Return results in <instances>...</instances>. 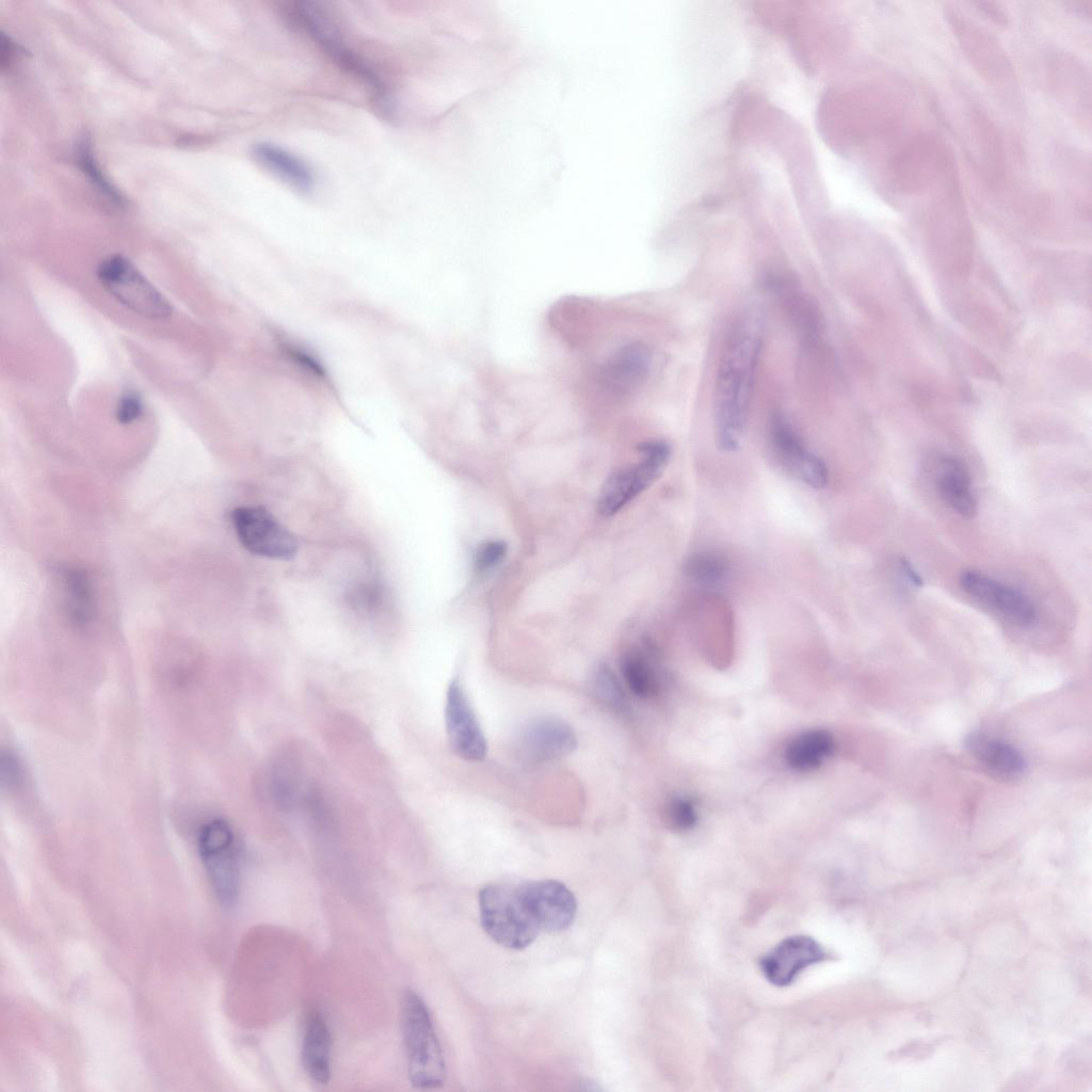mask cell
Instances as JSON below:
<instances>
[{
	"instance_id": "6da1fadb",
	"label": "cell",
	"mask_w": 1092,
	"mask_h": 1092,
	"mask_svg": "<svg viewBox=\"0 0 1092 1092\" xmlns=\"http://www.w3.org/2000/svg\"><path fill=\"white\" fill-rule=\"evenodd\" d=\"M761 332L756 316L741 319L729 336L719 364L713 418L717 445L723 451L736 450L744 431L762 347Z\"/></svg>"
},
{
	"instance_id": "7a4b0ae2",
	"label": "cell",
	"mask_w": 1092,
	"mask_h": 1092,
	"mask_svg": "<svg viewBox=\"0 0 1092 1092\" xmlns=\"http://www.w3.org/2000/svg\"><path fill=\"white\" fill-rule=\"evenodd\" d=\"M401 1030L411 1083L423 1090L441 1087L447 1075L444 1054L429 1009L415 991L402 997Z\"/></svg>"
},
{
	"instance_id": "3957f363",
	"label": "cell",
	"mask_w": 1092,
	"mask_h": 1092,
	"mask_svg": "<svg viewBox=\"0 0 1092 1092\" xmlns=\"http://www.w3.org/2000/svg\"><path fill=\"white\" fill-rule=\"evenodd\" d=\"M288 16L344 71L357 78L370 91L384 112H391L390 93L383 78L369 62L349 47L314 2H294Z\"/></svg>"
},
{
	"instance_id": "277c9868",
	"label": "cell",
	"mask_w": 1092,
	"mask_h": 1092,
	"mask_svg": "<svg viewBox=\"0 0 1092 1092\" xmlns=\"http://www.w3.org/2000/svg\"><path fill=\"white\" fill-rule=\"evenodd\" d=\"M951 154L935 134L922 132L906 140L892 156L888 177L900 193L911 195L943 182L952 172Z\"/></svg>"
},
{
	"instance_id": "5b68a950",
	"label": "cell",
	"mask_w": 1092,
	"mask_h": 1092,
	"mask_svg": "<svg viewBox=\"0 0 1092 1092\" xmlns=\"http://www.w3.org/2000/svg\"><path fill=\"white\" fill-rule=\"evenodd\" d=\"M481 925L497 944L514 950L530 946L541 932L517 886L488 884L479 893Z\"/></svg>"
},
{
	"instance_id": "8992f818",
	"label": "cell",
	"mask_w": 1092,
	"mask_h": 1092,
	"mask_svg": "<svg viewBox=\"0 0 1092 1092\" xmlns=\"http://www.w3.org/2000/svg\"><path fill=\"white\" fill-rule=\"evenodd\" d=\"M642 459L633 465L613 471L606 480L597 501L603 516H612L652 485L662 473L670 455V446L662 440H647L637 446Z\"/></svg>"
},
{
	"instance_id": "52a82bcc",
	"label": "cell",
	"mask_w": 1092,
	"mask_h": 1092,
	"mask_svg": "<svg viewBox=\"0 0 1092 1092\" xmlns=\"http://www.w3.org/2000/svg\"><path fill=\"white\" fill-rule=\"evenodd\" d=\"M198 851L218 900L232 905L239 895L240 868L229 823L221 818L207 821L199 831Z\"/></svg>"
},
{
	"instance_id": "ba28073f",
	"label": "cell",
	"mask_w": 1092,
	"mask_h": 1092,
	"mask_svg": "<svg viewBox=\"0 0 1092 1092\" xmlns=\"http://www.w3.org/2000/svg\"><path fill=\"white\" fill-rule=\"evenodd\" d=\"M947 18L962 51L980 76L997 89H1013L1014 69L997 38L953 7L947 10Z\"/></svg>"
},
{
	"instance_id": "9c48e42d",
	"label": "cell",
	"mask_w": 1092,
	"mask_h": 1092,
	"mask_svg": "<svg viewBox=\"0 0 1092 1092\" xmlns=\"http://www.w3.org/2000/svg\"><path fill=\"white\" fill-rule=\"evenodd\" d=\"M101 286L117 302L148 319H164L172 312L166 299L124 256L105 258L97 268Z\"/></svg>"
},
{
	"instance_id": "30bf717a",
	"label": "cell",
	"mask_w": 1092,
	"mask_h": 1092,
	"mask_svg": "<svg viewBox=\"0 0 1092 1092\" xmlns=\"http://www.w3.org/2000/svg\"><path fill=\"white\" fill-rule=\"evenodd\" d=\"M231 520L238 540L250 552L276 560L294 557L296 539L264 508H237Z\"/></svg>"
},
{
	"instance_id": "8fae6325",
	"label": "cell",
	"mask_w": 1092,
	"mask_h": 1092,
	"mask_svg": "<svg viewBox=\"0 0 1092 1092\" xmlns=\"http://www.w3.org/2000/svg\"><path fill=\"white\" fill-rule=\"evenodd\" d=\"M517 889L540 931L558 933L573 924L577 902L563 883L556 880L531 881L517 885Z\"/></svg>"
},
{
	"instance_id": "7c38bea8",
	"label": "cell",
	"mask_w": 1092,
	"mask_h": 1092,
	"mask_svg": "<svg viewBox=\"0 0 1092 1092\" xmlns=\"http://www.w3.org/2000/svg\"><path fill=\"white\" fill-rule=\"evenodd\" d=\"M445 725L449 744L457 756L470 761L485 757V736L457 678L452 679L447 689Z\"/></svg>"
},
{
	"instance_id": "4fadbf2b",
	"label": "cell",
	"mask_w": 1092,
	"mask_h": 1092,
	"mask_svg": "<svg viewBox=\"0 0 1092 1092\" xmlns=\"http://www.w3.org/2000/svg\"><path fill=\"white\" fill-rule=\"evenodd\" d=\"M772 450L781 465L794 478L814 488H821L828 482L824 462L809 451L789 421L775 415L770 427Z\"/></svg>"
},
{
	"instance_id": "5bb4252c",
	"label": "cell",
	"mask_w": 1092,
	"mask_h": 1092,
	"mask_svg": "<svg viewBox=\"0 0 1092 1092\" xmlns=\"http://www.w3.org/2000/svg\"><path fill=\"white\" fill-rule=\"evenodd\" d=\"M960 583L967 594L1014 624L1029 626L1035 621L1037 611L1031 600L1011 587L971 569L962 572Z\"/></svg>"
},
{
	"instance_id": "9a60e30c",
	"label": "cell",
	"mask_w": 1092,
	"mask_h": 1092,
	"mask_svg": "<svg viewBox=\"0 0 1092 1092\" xmlns=\"http://www.w3.org/2000/svg\"><path fill=\"white\" fill-rule=\"evenodd\" d=\"M828 957L822 946L813 937L793 935L783 940L759 962L766 979L776 985L786 986L810 965Z\"/></svg>"
},
{
	"instance_id": "2e32d148",
	"label": "cell",
	"mask_w": 1092,
	"mask_h": 1092,
	"mask_svg": "<svg viewBox=\"0 0 1092 1092\" xmlns=\"http://www.w3.org/2000/svg\"><path fill=\"white\" fill-rule=\"evenodd\" d=\"M652 351L643 342L620 347L599 370L601 388L613 398H624L639 388L648 375Z\"/></svg>"
},
{
	"instance_id": "e0dca14e",
	"label": "cell",
	"mask_w": 1092,
	"mask_h": 1092,
	"mask_svg": "<svg viewBox=\"0 0 1092 1092\" xmlns=\"http://www.w3.org/2000/svg\"><path fill=\"white\" fill-rule=\"evenodd\" d=\"M577 746L575 732L565 721L537 718L525 725L519 736L520 756L532 764L560 759Z\"/></svg>"
},
{
	"instance_id": "ac0fdd59",
	"label": "cell",
	"mask_w": 1092,
	"mask_h": 1092,
	"mask_svg": "<svg viewBox=\"0 0 1092 1092\" xmlns=\"http://www.w3.org/2000/svg\"><path fill=\"white\" fill-rule=\"evenodd\" d=\"M968 128L975 161L984 180L998 187L1006 176V156L1001 135L993 119L980 109H971Z\"/></svg>"
},
{
	"instance_id": "d6986e66",
	"label": "cell",
	"mask_w": 1092,
	"mask_h": 1092,
	"mask_svg": "<svg viewBox=\"0 0 1092 1092\" xmlns=\"http://www.w3.org/2000/svg\"><path fill=\"white\" fill-rule=\"evenodd\" d=\"M965 745L983 769L995 777L1014 781L1021 778L1027 770L1023 754L1013 745L996 738L974 733L966 737Z\"/></svg>"
},
{
	"instance_id": "ffe728a7",
	"label": "cell",
	"mask_w": 1092,
	"mask_h": 1092,
	"mask_svg": "<svg viewBox=\"0 0 1092 1092\" xmlns=\"http://www.w3.org/2000/svg\"><path fill=\"white\" fill-rule=\"evenodd\" d=\"M332 1037L325 1017L319 1011H311L306 1019L303 1042L302 1062L306 1074L317 1083L330 1081Z\"/></svg>"
},
{
	"instance_id": "44dd1931",
	"label": "cell",
	"mask_w": 1092,
	"mask_h": 1092,
	"mask_svg": "<svg viewBox=\"0 0 1092 1092\" xmlns=\"http://www.w3.org/2000/svg\"><path fill=\"white\" fill-rule=\"evenodd\" d=\"M937 473L936 488L944 502L961 516L973 518L977 514V501L965 464L956 457H944Z\"/></svg>"
},
{
	"instance_id": "7402d4cb",
	"label": "cell",
	"mask_w": 1092,
	"mask_h": 1092,
	"mask_svg": "<svg viewBox=\"0 0 1092 1092\" xmlns=\"http://www.w3.org/2000/svg\"><path fill=\"white\" fill-rule=\"evenodd\" d=\"M253 156L260 165L300 192H309L315 187L311 168L299 157L271 143H259L253 148Z\"/></svg>"
},
{
	"instance_id": "603a6c76",
	"label": "cell",
	"mask_w": 1092,
	"mask_h": 1092,
	"mask_svg": "<svg viewBox=\"0 0 1092 1092\" xmlns=\"http://www.w3.org/2000/svg\"><path fill=\"white\" fill-rule=\"evenodd\" d=\"M834 748L830 733L821 729L808 730L788 744L785 758L792 769L807 771L820 766L833 753Z\"/></svg>"
},
{
	"instance_id": "cb8c5ba5",
	"label": "cell",
	"mask_w": 1092,
	"mask_h": 1092,
	"mask_svg": "<svg viewBox=\"0 0 1092 1092\" xmlns=\"http://www.w3.org/2000/svg\"><path fill=\"white\" fill-rule=\"evenodd\" d=\"M68 614L77 625H85L95 613L93 589L87 575L77 568L62 571Z\"/></svg>"
},
{
	"instance_id": "d4e9b609",
	"label": "cell",
	"mask_w": 1092,
	"mask_h": 1092,
	"mask_svg": "<svg viewBox=\"0 0 1092 1092\" xmlns=\"http://www.w3.org/2000/svg\"><path fill=\"white\" fill-rule=\"evenodd\" d=\"M621 671L629 690L637 696L646 698L657 693L659 679L651 658L640 651L624 655Z\"/></svg>"
},
{
	"instance_id": "484cf974",
	"label": "cell",
	"mask_w": 1092,
	"mask_h": 1092,
	"mask_svg": "<svg viewBox=\"0 0 1092 1092\" xmlns=\"http://www.w3.org/2000/svg\"><path fill=\"white\" fill-rule=\"evenodd\" d=\"M729 564L725 557L714 551L693 553L685 563L687 577L701 585H716L726 579Z\"/></svg>"
},
{
	"instance_id": "4316f807",
	"label": "cell",
	"mask_w": 1092,
	"mask_h": 1092,
	"mask_svg": "<svg viewBox=\"0 0 1092 1092\" xmlns=\"http://www.w3.org/2000/svg\"><path fill=\"white\" fill-rule=\"evenodd\" d=\"M593 687L597 697L616 712L627 710V700L615 675L607 665H600L594 675Z\"/></svg>"
},
{
	"instance_id": "83f0119b",
	"label": "cell",
	"mask_w": 1092,
	"mask_h": 1092,
	"mask_svg": "<svg viewBox=\"0 0 1092 1092\" xmlns=\"http://www.w3.org/2000/svg\"><path fill=\"white\" fill-rule=\"evenodd\" d=\"M507 544L502 541H488L481 544L475 553L476 569L484 572L499 564L507 553Z\"/></svg>"
},
{
	"instance_id": "f1b7e54d",
	"label": "cell",
	"mask_w": 1092,
	"mask_h": 1092,
	"mask_svg": "<svg viewBox=\"0 0 1092 1092\" xmlns=\"http://www.w3.org/2000/svg\"><path fill=\"white\" fill-rule=\"evenodd\" d=\"M144 412L142 398L134 391H127L122 395L115 408L116 420L122 424H129L138 420Z\"/></svg>"
},
{
	"instance_id": "f546056e",
	"label": "cell",
	"mask_w": 1092,
	"mask_h": 1092,
	"mask_svg": "<svg viewBox=\"0 0 1092 1092\" xmlns=\"http://www.w3.org/2000/svg\"><path fill=\"white\" fill-rule=\"evenodd\" d=\"M668 816L676 830H688L696 822V813L692 803L681 798L670 803Z\"/></svg>"
},
{
	"instance_id": "4dcf8cb0",
	"label": "cell",
	"mask_w": 1092,
	"mask_h": 1092,
	"mask_svg": "<svg viewBox=\"0 0 1092 1092\" xmlns=\"http://www.w3.org/2000/svg\"><path fill=\"white\" fill-rule=\"evenodd\" d=\"M0 778L2 788H13L17 786L22 776V770L18 758L15 754L10 751H3L0 760Z\"/></svg>"
},
{
	"instance_id": "1f68e13d",
	"label": "cell",
	"mask_w": 1092,
	"mask_h": 1092,
	"mask_svg": "<svg viewBox=\"0 0 1092 1092\" xmlns=\"http://www.w3.org/2000/svg\"><path fill=\"white\" fill-rule=\"evenodd\" d=\"M80 163L82 164L83 170L90 175V177L93 180H95V183L98 184L101 189H103L106 193L111 195V197L118 198L116 191L113 188H110L109 183L106 181L103 177H101L100 172L95 166L93 158L91 156L90 148L87 146H83L80 150Z\"/></svg>"
},
{
	"instance_id": "d6a6232c",
	"label": "cell",
	"mask_w": 1092,
	"mask_h": 1092,
	"mask_svg": "<svg viewBox=\"0 0 1092 1092\" xmlns=\"http://www.w3.org/2000/svg\"><path fill=\"white\" fill-rule=\"evenodd\" d=\"M980 12L989 17L993 22L1000 27L1008 25V15L999 4L995 2H978L976 3Z\"/></svg>"
},
{
	"instance_id": "836d02e7",
	"label": "cell",
	"mask_w": 1092,
	"mask_h": 1092,
	"mask_svg": "<svg viewBox=\"0 0 1092 1092\" xmlns=\"http://www.w3.org/2000/svg\"><path fill=\"white\" fill-rule=\"evenodd\" d=\"M899 569L903 578L914 588H921L924 584L922 578L918 572L914 568L911 562L905 558L899 559Z\"/></svg>"
}]
</instances>
